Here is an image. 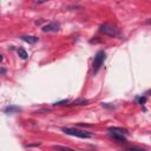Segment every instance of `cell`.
<instances>
[{
    "label": "cell",
    "mask_w": 151,
    "mask_h": 151,
    "mask_svg": "<svg viewBox=\"0 0 151 151\" xmlns=\"http://www.w3.org/2000/svg\"><path fill=\"white\" fill-rule=\"evenodd\" d=\"M63 132H65L66 135H70V136H73V137H78V138H90L92 137V135L87 131H84V130H78V129H73V127H63L62 129Z\"/></svg>",
    "instance_id": "obj_1"
},
{
    "label": "cell",
    "mask_w": 151,
    "mask_h": 151,
    "mask_svg": "<svg viewBox=\"0 0 151 151\" xmlns=\"http://www.w3.org/2000/svg\"><path fill=\"white\" fill-rule=\"evenodd\" d=\"M105 58H106V54H105L104 51L97 52L96 57H94V59H93V64H92V66H93V73H97L98 72V70L102 67Z\"/></svg>",
    "instance_id": "obj_2"
},
{
    "label": "cell",
    "mask_w": 151,
    "mask_h": 151,
    "mask_svg": "<svg viewBox=\"0 0 151 151\" xmlns=\"http://www.w3.org/2000/svg\"><path fill=\"white\" fill-rule=\"evenodd\" d=\"M99 31L106 35H110V37H115L116 35V28L113 27L112 25L110 24H103L99 28Z\"/></svg>",
    "instance_id": "obj_3"
},
{
    "label": "cell",
    "mask_w": 151,
    "mask_h": 151,
    "mask_svg": "<svg viewBox=\"0 0 151 151\" xmlns=\"http://www.w3.org/2000/svg\"><path fill=\"white\" fill-rule=\"evenodd\" d=\"M59 27H60L59 23H57V21H52V23H50V24L45 25V26L43 27V31H44V32H57V31L59 30Z\"/></svg>",
    "instance_id": "obj_4"
},
{
    "label": "cell",
    "mask_w": 151,
    "mask_h": 151,
    "mask_svg": "<svg viewBox=\"0 0 151 151\" xmlns=\"http://www.w3.org/2000/svg\"><path fill=\"white\" fill-rule=\"evenodd\" d=\"M110 132H113V134H118V135H127L129 132L126 129H123V127H117V126H113V127H110L109 129Z\"/></svg>",
    "instance_id": "obj_5"
},
{
    "label": "cell",
    "mask_w": 151,
    "mask_h": 151,
    "mask_svg": "<svg viewBox=\"0 0 151 151\" xmlns=\"http://www.w3.org/2000/svg\"><path fill=\"white\" fill-rule=\"evenodd\" d=\"M21 39L28 44H35L38 42V38L34 35H24V37H21Z\"/></svg>",
    "instance_id": "obj_6"
},
{
    "label": "cell",
    "mask_w": 151,
    "mask_h": 151,
    "mask_svg": "<svg viewBox=\"0 0 151 151\" xmlns=\"http://www.w3.org/2000/svg\"><path fill=\"white\" fill-rule=\"evenodd\" d=\"M110 135L112 138H115L116 141L121 142V143H126V138L124 137V135H118V134H113V132H110Z\"/></svg>",
    "instance_id": "obj_7"
},
{
    "label": "cell",
    "mask_w": 151,
    "mask_h": 151,
    "mask_svg": "<svg viewBox=\"0 0 151 151\" xmlns=\"http://www.w3.org/2000/svg\"><path fill=\"white\" fill-rule=\"evenodd\" d=\"M19 111H21V109L18 107V106H13V105L7 106V107L5 109V112H6V113H15V112H19Z\"/></svg>",
    "instance_id": "obj_8"
},
{
    "label": "cell",
    "mask_w": 151,
    "mask_h": 151,
    "mask_svg": "<svg viewBox=\"0 0 151 151\" xmlns=\"http://www.w3.org/2000/svg\"><path fill=\"white\" fill-rule=\"evenodd\" d=\"M52 149H53V150H57V151H77V150H73V149H71V148L63 146V145H53Z\"/></svg>",
    "instance_id": "obj_9"
},
{
    "label": "cell",
    "mask_w": 151,
    "mask_h": 151,
    "mask_svg": "<svg viewBox=\"0 0 151 151\" xmlns=\"http://www.w3.org/2000/svg\"><path fill=\"white\" fill-rule=\"evenodd\" d=\"M18 54H19V57H20L21 59H26L27 57H28V55H27V52H26L24 48H19V50H18Z\"/></svg>",
    "instance_id": "obj_10"
},
{
    "label": "cell",
    "mask_w": 151,
    "mask_h": 151,
    "mask_svg": "<svg viewBox=\"0 0 151 151\" xmlns=\"http://www.w3.org/2000/svg\"><path fill=\"white\" fill-rule=\"evenodd\" d=\"M89 103L87 99H77V100H74L71 105H86Z\"/></svg>",
    "instance_id": "obj_11"
},
{
    "label": "cell",
    "mask_w": 151,
    "mask_h": 151,
    "mask_svg": "<svg viewBox=\"0 0 151 151\" xmlns=\"http://www.w3.org/2000/svg\"><path fill=\"white\" fill-rule=\"evenodd\" d=\"M67 103H70L69 99H63V100H59V102H55L54 105H55V106H62V105H66Z\"/></svg>",
    "instance_id": "obj_12"
},
{
    "label": "cell",
    "mask_w": 151,
    "mask_h": 151,
    "mask_svg": "<svg viewBox=\"0 0 151 151\" xmlns=\"http://www.w3.org/2000/svg\"><path fill=\"white\" fill-rule=\"evenodd\" d=\"M139 103H141V104H144V103H145V97L139 98Z\"/></svg>",
    "instance_id": "obj_13"
},
{
    "label": "cell",
    "mask_w": 151,
    "mask_h": 151,
    "mask_svg": "<svg viewBox=\"0 0 151 151\" xmlns=\"http://www.w3.org/2000/svg\"><path fill=\"white\" fill-rule=\"evenodd\" d=\"M1 62H3V55L0 54V63H1Z\"/></svg>",
    "instance_id": "obj_14"
},
{
    "label": "cell",
    "mask_w": 151,
    "mask_h": 151,
    "mask_svg": "<svg viewBox=\"0 0 151 151\" xmlns=\"http://www.w3.org/2000/svg\"><path fill=\"white\" fill-rule=\"evenodd\" d=\"M125 151H134V150H132V149H129V150H125Z\"/></svg>",
    "instance_id": "obj_15"
}]
</instances>
